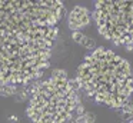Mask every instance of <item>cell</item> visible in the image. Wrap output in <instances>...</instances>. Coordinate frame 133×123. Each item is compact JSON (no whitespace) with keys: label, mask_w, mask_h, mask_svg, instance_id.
<instances>
[{"label":"cell","mask_w":133,"mask_h":123,"mask_svg":"<svg viewBox=\"0 0 133 123\" xmlns=\"http://www.w3.org/2000/svg\"><path fill=\"white\" fill-rule=\"evenodd\" d=\"M64 13L57 0H0V83L29 85L44 73Z\"/></svg>","instance_id":"6da1fadb"},{"label":"cell","mask_w":133,"mask_h":123,"mask_svg":"<svg viewBox=\"0 0 133 123\" xmlns=\"http://www.w3.org/2000/svg\"><path fill=\"white\" fill-rule=\"evenodd\" d=\"M9 122H10V123H17V122H19L17 116H9Z\"/></svg>","instance_id":"7c38bea8"},{"label":"cell","mask_w":133,"mask_h":123,"mask_svg":"<svg viewBox=\"0 0 133 123\" xmlns=\"http://www.w3.org/2000/svg\"><path fill=\"white\" fill-rule=\"evenodd\" d=\"M93 17L104 39L133 49V0H100L95 4Z\"/></svg>","instance_id":"277c9868"},{"label":"cell","mask_w":133,"mask_h":123,"mask_svg":"<svg viewBox=\"0 0 133 123\" xmlns=\"http://www.w3.org/2000/svg\"><path fill=\"white\" fill-rule=\"evenodd\" d=\"M80 44L84 46L86 49H89V50H96V42L92 39V37H89V36H84L83 40L80 42Z\"/></svg>","instance_id":"ba28073f"},{"label":"cell","mask_w":133,"mask_h":123,"mask_svg":"<svg viewBox=\"0 0 133 123\" xmlns=\"http://www.w3.org/2000/svg\"><path fill=\"white\" fill-rule=\"evenodd\" d=\"M67 23L73 31H80V29L90 23V11L84 6H75L69 14Z\"/></svg>","instance_id":"5b68a950"},{"label":"cell","mask_w":133,"mask_h":123,"mask_svg":"<svg viewBox=\"0 0 133 123\" xmlns=\"http://www.w3.org/2000/svg\"><path fill=\"white\" fill-rule=\"evenodd\" d=\"M123 123H133V120H129V122H123Z\"/></svg>","instance_id":"4fadbf2b"},{"label":"cell","mask_w":133,"mask_h":123,"mask_svg":"<svg viewBox=\"0 0 133 123\" xmlns=\"http://www.w3.org/2000/svg\"><path fill=\"white\" fill-rule=\"evenodd\" d=\"M96 120V116L95 113H90V112H86L84 114H82V116H77L75 120H73V123H95Z\"/></svg>","instance_id":"52a82bcc"},{"label":"cell","mask_w":133,"mask_h":123,"mask_svg":"<svg viewBox=\"0 0 133 123\" xmlns=\"http://www.w3.org/2000/svg\"><path fill=\"white\" fill-rule=\"evenodd\" d=\"M83 37H84V34L82 33V31H73L72 33V39L75 40L76 43H79V44H80V42L83 40Z\"/></svg>","instance_id":"30bf717a"},{"label":"cell","mask_w":133,"mask_h":123,"mask_svg":"<svg viewBox=\"0 0 133 123\" xmlns=\"http://www.w3.org/2000/svg\"><path fill=\"white\" fill-rule=\"evenodd\" d=\"M77 85L95 102L122 109L133 93V73L127 60L106 47H96L77 67Z\"/></svg>","instance_id":"7a4b0ae2"},{"label":"cell","mask_w":133,"mask_h":123,"mask_svg":"<svg viewBox=\"0 0 133 123\" xmlns=\"http://www.w3.org/2000/svg\"><path fill=\"white\" fill-rule=\"evenodd\" d=\"M77 82L67 77L62 69L53 70L52 77L30 89L27 116L35 123H64L70 120L80 105Z\"/></svg>","instance_id":"3957f363"},{"label":"cell","mask_w":133,"mask_h":123,"mask_svg":"<svg viewBox=\"0 0 133 123\" xmlns=\"http://www.w3.org/2000/svg\"><path fill=\"white\" fill-rule=\"evenodd\" d=\"M122 112H123V114H126V116L133 117V102H129L126 106H123V107H122Z\"/></svg>","instance_id":"9c48e42d"},{"label":"cell","mask_w":133,"mask_h":123,"mask_svg":"<svg viewBox=\"0 0 133 123\" xmlns=\"http://www.w3.org/2000/svg\"><path fill=\"white\" fill-rule=\"evenodd\" d=\"M17 93V89L13 85H6V83H0V96L3 97H9V96H15Z\"/></svg>","instance_id":"8992f818"},{"label":"cell","mask_w":133,"mask_h":123,"mask_svg":"<svg viewBox=\"0 0 133 123\" xmlns=\"http://www.w3.org/2000/svg\"><path fill=\"white\" fill-rule=\"evenodd\" d=\"M27 96V90H23V92H19L16 93V102H23Z\"/></svg>","instance_id":"8fae6325"}]
</instances>
